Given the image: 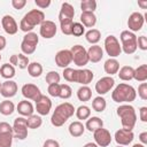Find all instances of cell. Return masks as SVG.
I'll return each mask as SVG.
<instances>
[{"label": "cell", "mask_w": 147, "mask_h": 147, "mask_svg": "<svg viewBox=\"0 0 147 147\" xmlns=\"http://www.w3.org/2000/svg\"><path fill=\"white\" fill-rule=\"evenodd\" d=\"M103 127V121L98 116H92L86 119L85 129H87L90 132H95L96 130Z\"/></svg>", "instance_id": "cb8c5ba5"}, {"label": "cell", "mask_w": 147, "mask_h": 147, "mask_svg": "<svg viewBox=\"0 0 147 147\" xmlns=\"http://www.w3.org/2000/svg\"><path fill=\"white\" fill-rule=\"evenodd\" d=\"M13 134L20 140H24L28 137V124L25 117H17L14 119L13 124Z\"/></svg>", "instance_id": "9c48e42d"}, {"label": "cell", "mask_w": 147, "mask_h": 147, "mask_svg": "<svg viewBox=\"0 0 147 147\" xmlns=\"http://www.w3.org/2000/svg\"><path fill=\"white\" fill-rule=\"evenodd\" d=\"M139 117H140V121L146 123L147 122V107H141L139 109Z\"/></svg>", "instance_id": "f5cc1de1"}, {"label": "cell", "mask_w": 147, "mask_h": 147, "mask_svg": "<svg viewBox=\"0 0 147 147\" xmlns=\"http://www.w3.org/2000/svg\"><path fill=\"white\" fill-rule=\"evenodd\" d=\"M72 24H74V21H64V22H61L60 23V26H61L62 33L65 34V36H70L71 34V30H72Z\"/></svg>", "instance_id": "ee69618b"}, {"label": "cell", "mask_w": 147, "mask_h": 147, "mask_svg": "<svg viewBox=\"0 0 147 147\" xmlns=\"http://www.w3.org/2000/svg\"><path fill=\"white\" fill-rule=\"evenodd\" d=\"M71 95H72V90H71V87H70L68 84H60V94H59V98L67 100V99H69Z\"/></svg>", "instance_id": "ab89813d"}, {"label": "cell", "mask_w": 147, "mask_h": 147, "mask_svg": "<svg viewBox=\"0 0 147 147\" xmlns=\"http://www.w3.org/2000/svg\"><path fill=\"white\" fill-rule=\"evenodd\" d=\"M70 52L72 55V62L77 67H84L90 62L88 56H87V49L84 46L75 45L70 48Z\"/></svg>", "instance_id": "52a82bcc"}, {"label": "cell", "mask_w": 147, "mask_h": 147, "mask_svg": "<svg viewBox=\"0 0 147 147\" xmlns=\"http://www.w3.org/2000/svg\"><path fill=\"white\" fill-rule=\"evenodd\" d=\"M77 98H78L79 101H83V102L90 101L91 98H92V90L87 85L80 86L77 91Z\"/></svg>", "instance_id": "4dcf8cb0"}, {"label": "cell", "mask_w": 147, "mask_h": 147, "mask_svg": "<svg viewBox=\"0 0 147 147\" xmlns=\"http://www.w3.org/2000/svg\"><path fill=\"white\" fill-rule=\"evenodd\" d=\"M145 23V18H144V15L139 11H134L132 13L130 16H129V20H127V28H129V31L131 32H137V31H140L142 25Z\"/></svg>", "instance_id": "7c38bea8"}, {"label": "cell", "mask_w": 147, "mask_h": 147, "mask_svg": "<svg viewBox=\"0 0 147 147\" xmlns=\"http://www.w3.org/2000/svg\"><path fill=\"white\" fill-rule=\"evenodd\" d=\"M116 113H117V116L121 118L123 129L132 131V129L137 123V114L133 106H131L130 103H123L117 107Z\"/></svg>", "instance_id": "277c9868"}, {"label": "cell", "mask_w": 147, "mask_h": 147, "mask_svg": "<svg viewBox=\"0 0 147 147\" xmlns=\"http://www.w3.org/2000/svg\"><path fill=\"white\" fill-rule=\"evenodd\" d=\"M119 39H121L122 52L130 55L137 51V48H138L137 47V36L133 32H131L129 30H124L121 32Z\"/></svg>", "instance_id": "5b68a950"}, {"label": "cell", "mask_w": 147, "mask_h": 147, "mask_svg": "<svg viewBox=\"0 0 147 147\" xmlns=\"http://www.w3.org/2000/svg\"><path fill=\"white\" fill-rule=\"evenodd\" d=\"M93 138H94L95 144L99 147H107L111 142L110 132L107 129H103V127H101V129L96 130L95 132H93Z\"/></svg>", "instance_id": "4fadbf2b"}, {"label": "cell", "mask_w": 147, "mask_h": 147, "mask_svg": "<svg viewBox=\"0 0 147 147\" xmlns=\"http://www.w3.org/2000/svg\"><path fill=\"white\" fill-rule=\"evenodd\" d=\"M75 110L76 109L74 105H71L70 102H63L59 105L53 111V115L51 117V123L56 127L62 126L75 114Z\"/></svg>", "instance_id": "7a4b0ae2"}, {"label": "cell", "mask_w": 147, "mask_h": 147, "mask_svg": "<svg viewBox=\"0 0 147 147\" xmlns=\"http://www.w3.org/2000/svg\"><path fill=\"white\" fill-rule=\"evenodd\" d=\"M34 3H36L37 7H39L41 9H45V8L51 6V0H34Z\"/></svg>", "instance_id": "816d5d0a"}, {"label": "cell", "mask_w": 147, "mask_h": 147, "mask_svg": "<svg viewBox=\"0 0 147 147\" xmlns=\"http://www.w3.org/2000/svg\"><path fill=\"white\" fill-rule=\"evenodd\" d=\"M80 8H82V11L94 13V10L96 9V1L95 0H83L80 2Z\"/></svg>", "instance_id": "74e56055"}, {"label": "cell", "mask_w": 147, "mask_h": 147, "mask_svg": "<svg viewBox=\"0 0 147 147\" xmlns=\"http://www.w3.org/2000/svg\"><path fill=\"white\" fill-rule=\"evenodd\" d=\"M15 68L10 63H5L0 67V76L6 78L7 80H10L15 76Z\"/></svg>", "instance_id": "f1b7e54d"}, {"label": "cell", "mask_w": 147, "mask_h": 147, "mask_svg": "<svg viewBox=\"0 0 147 147\" xmlns=\"http://www.w3.org/2000/svg\"><path fill=\"white\" fill-rule=\"evenodd\" d=\"M45 21V14L40 9H32L28 11L20 22V29L28 33L32 32L36 25H40Z\"/></svg>", "instance_id": "3957f363"}, {"label": "cell", "mask_w": 147, "mask_h": 147, "mask_svg": "<svg viewBox=\"0 0 147 147\" xmlns=\"http://www.w3.org/2000/svg\"><path fill=\"white\" fill-rule=\"evenodd\" d=\"M28 72L31 77L37 78L42 74V65L39 62H31L28 65Z\"/></svg>", "instance_id": "836d02e7"}, {"label": "cell", "mask_w": 147, "mask_h": 147, "mask_svg": "<svg viewBox=\"0 0 147 147\" xmlns=\"http://www.w3.org/2000/svg\"><path fill=\"white\" fill-rule=\"evenodd\" d=\"M14 111H15V105L13 103V101L3 100L0 102V114H2L3 116H9Z\"/></svg>", "instance_id": "d6a6232c"}, {"label": "cell", "mask_w": 147, "mask_h": 147, "mask_svg": "<svg viewBox=\"0 0 147 147\" xmlns=\"http://www.w3.org/2000/svg\"><path fill=\"white\" fill-rule=\"evenodd\" d=\"M72 62V55L70 49H61L55 55V63L57 67L65 69L69 67V64Z\"/></svg>", "instance_id": "2e32d148"}, {"label": "cell", "mask_w": 147, "mask_h": 147, "mask_svg": "<svg viewBox=\"0 0 147 147\" xmlns=\"http://www.w3.org/2000/svg\"><path fill=\"white\" fill-rule=\"evenodd\" d=\"M75 16V9L69 2H63L61 5V9L59 13V21L64 22V21H72Z\"/></svg>", "instance_id": "ffe728a7"}, {"label": "cell", "mask_w": 147, "mask_h": 147, "mask_svg": "<svg viewBox=\"0 0 147 147\" xmlns=\"http://www.w3.org/2000/svg\"><path fill=\"white\" fill-rule=\"evenodd\" d=\"M13 133V126L7 122H0V134Z\"/></svg>", "instance_id": "c3c4849f"}, {"label": "cell", "mask_w": 147, "mask_h": 147, "mask_svg": "<svg viewBox=\"0 0 147 147\" xmlns=\"http://www.w3.org/2000/svg\"><path fill=\"white\" fill-rule=\"evenodd\" d=\"M83 147H99L95 142H87V144H85Z\"/></svg>", "instance_id": "680465c9"}, {"label": "cell", "mask_w": 147, "mask_h": 147, "mask_svg": "<svg viewBox=\"0 0 147 147\" xmlns=\"http://www.w3.org/2000/svg\"><path fill=\"white\" fill-rule=\"evenodd\" d=\"M45 79H46V83L48 85H52V84H59L61 77H60L59 72H56V71H49V72L46 74V78Z\"/></svg>", "instance_id": "60d3db41"}, {"label": "cell", "mask_w": 147, "mask_h": 147, "mask_svg": "<svg viewBox=\"0 0 147 147\" xmlns=\"http://www.w3.org/2000/svg\"><path fill=\"white\" fill-rule=\"evenodd\" d=\"M17 57H18V68L20 69H25L28 68V65L30 64V61H29V57L24 54H17Z\"/></svg>", "instance_id": "f6af8a7d"}, {"label": "cell", "mask_w": 147, "mask_h": 147, "mask_svg": "<svg viewBox=\"0 0 147 147\" xmlns=\"http://www.w3.org/2000/svg\"><path fill=\"white\" fill-rule=\"evenodd\" d=\"M26 124H28V129H38V127H40L41 124H42L41 116L32 114L31 116L26 117Z\"/></svg>", "instance_id": "d590c367"}, {"label": "cell", "mask_w": 147, "mask_h": 147, "mask_svg": "<svg viewBox=\"0 0 147 147\" xmlns=\"http://www.w3.org/2000/svg\"><path fill=\"white\" fill-rule=\"evenodd\" d=\"M38 42H39V37L37 36V33H34V32H28L23 37V40L21 42L22 54L30 55V54L34 53Z\"/></svg>", "instance_id": "8992f818"}, {"label": "cell", "mask_w": 147, "mask_h": 147, "mask_svg": "<svg viewBox=\"0 0 147 147\" xmlns=\"http://www.w3.org/2000/svg\"><path fill=\"white\" fill-rule=\"evenodd\" d=\"M26 5V0H11V6L15 9H23Z\"/></svg>", "instance_id": "f907efd6"}, {"label": "cell", "mask_w": 147, "mask_h": 147, "mask_svg": "<svg viewBox=\"0 0 147 147\" xmlns=\"http://www.w3.org/2000/svg\"><path fill=\"white\" fill-rule=\"evenodd\" d=\"M87 56H88V61L92 63H98L102 60L103 57V49L101 48V46L99 45H92L88 49H87Z\"/></svg>", "instance_id": "44dd1931"}, {"label": "cell", "mask_w": 147, "mask_h": 147, "mask_svg": "<svg viewBox=\"0 0 147 147\" xmlns=\"http://www.w3.org/2000/svg\"><path fill=\"white\" fill-rule=\"evenodd\" d=\"M138 95L141 100H147V83H141L138 86Z\"/></svg>", "instance_id": "7dc6e473"}, {"label": "cell", "mask_w": 147, "mask_h": 147, "mask_svg": "<svg viewBox=\"0 0 147 147\" xmlns=\"http://www.w3.org/2000/svg\"><path fill=\"white\" fill-rule=\"evenodd\" d=\"M0 61H1V55H0Z\"/></svg>", "instance_id": "e7e4bbea"}, {"label": "cell", "mask_w": 147, "mask_h": 147, "mask_svg": "<svg viewBox=\"0 0 147 147\" xmlns=\"http://www.w3.org/2000/svg\"><path fill=\"white\" fill-rule=\"evenodd\" d=\"M57 28L56 24L53 21L49 20H45L41 24H40V29H39V33L42 38L45 39H51L56 34Z\"/></svg>", "instance_id": "9a60e30c"}, {"label": "cell", "mask_w": 147, "mask_h": 147, "mask_svg": "<svg viewBox=\"0 0 147 147\" xmlns=\"http://www.w3.org/2000/svg\"><path fill=\"white\" fill-rule=\"evenodd\" d=\"M17 93V84L16 82L14 80H6L1 84V87H0V94L3 96V98H13L15 96Z\"/></svg>", "instance_id": "e0dca14e"}, {"label": "cell", "mask_w": 147, "mask_h": 147, "mask_svg": "<svg viewBox=\"0 0 147 147\" xmlns=\"http://www.w3.org/2000/svg\"><path fill=\"white\" fill-rule=\"evenodd\" d=\"M85 38L86 41L90 42L91 45H96L101 39V32L98 29H91L85 33Z\"/></svg>", "instance_id": "1f68e13d"}, {"label": "cell", "mask_w": 147, "mask_h": 147, "mask_svg": "<svg viewBox=\"0 0 147 147\" xmlns=\"http://www.w3.org/2000/svg\"><path fill=\"white\" fill-rule=\"evenodd\" d=\"M137 47L141 51H147V38L145 36L137 37Z\"/></svg>", "instance_id": "681fc988"}, {"label": "cell", "mask_w": 147, "mask_h": 147, "mask_svg": "<svg viewBox=\"0 0 147 147\" xmlns=\"http://www.w3.org/2000/svg\"><path fill=\"white\" fill-rule=\"evenodd\" d=\"M114 85H115V79L111 76H105L95 83V92L99 95H103L108 93L114 87Z\"/></svg>", "instance_id": "8fae6325"}, {"label": "cell", "mask_w": 147, "mask_h": 147, "mask_svg": "<svg viewBox=\"0 0 147 147\" xmlns=\"http://www.w3.org/2000/svg\"><path fill=\"white\" fill-rule=\"evenodd\" d=\"M42 147H60V144H59L57 140H54V139H47V140L44 142Z\"/></svg>", "instance_id": "db71d44e"}, {"label": "cell", "mask_w": 147, "mask_h": 147, "mask_svg": "<svg viewBox=\"0 0 147 147\" xmlns=\"http://www.w3.org/2000/svg\"><path fill=\"white\" fill-rule=\"evenodd\" d=\"M13 138H14L13 133L0 134V147H11Z\"/></svg>", "instance_id": "b9f144b4"}, {"label": "cell", "mask_w": 147, "mask_h": 147, "mask_svg": "<svg viewBox=\"0 0 147 147\" xmlns=\"http://www.w3.org/2000/svg\"><path fill=\"white\" fill-rule=\"evenodd\" d=\"M16 109H17V113H18L20 115H22L23 117H29V116H31V115L33 114V111H34V108H33L32 103H31L30 101H28L26 99L20 101L18 105H17V107H16Z\"/></svg>", "instance_id": "603a6c76"}, {"label": "cell", "mask_w": 147, "mask_h": 147, "mask_svg": "<svg viewBox=\"0 0 147 147\" xmlns=\"http://www.w3.org/2000/svg\"><path fill=\"white\" fill-rule=\"evenodd\" d=\"M6 44H7V40H6V38H5L3 36H1V34H0V51L5 49V47H6Z\"/></svg>", "instance_id": "6f0895ef"}, {"label": "cell", "mask_w": 147, "mask_h": 147, "mask_svg": "<svg viewBox=\"0 0 147 147\" xmlns=\"http://www.w3.org/2000/svg\"><path fill=\"white\" fill-rule=\"evenodd\" d=\"M138 5H139L141 8H147V1H144V2L139 1V2H138Z\"/></svg>", "instance_id": "91938a15"}, {"label": "cell", "mask_w": 147, "mask_h": 147, "mask_svg": "<svg viewBox=\"0 0 147 147\" xmlns=\"http://www.w3.org/2000/svg\"><path fill=\"white\" fill-rule=\"evenodd\" d=\"M80 23L84 28H93L96 23V16L94 13L91 11H82L80 15Z\"/></svg>", "instance_id": "d4e9b609"}, {"label": "cell", "mask_w": 147, "mask_h": 147, "mask_svg": "<svg viewBox=\"0 0 147 147\" xmlns=\"http://www.w3.org/2000/svg\"><path fill=\"white\" fill-rule=\"evenodd\" d=\"M115 141L117 142V145L119 146H127L130 145L133 139H134V134L132 131L130 130H125V129H119L115 132Z\"/></svg>", "instance_id": "5bb4252c"}, {"label": "cell", "mask_w": 147, "mask_h": 147, "mask_svg": "<svg viewBox=\"0 0 147 147\" xmlns=\"http://www.w3.org/2000/svg\"><path fill=\"white\" fill-rule=\"evenodd\" d=\"M133 79H136L137 82H141V83L147 80V64H141L134 69Z\"/></svg>", "instance_id": "f546056e"}, {"label": "cell", "mask_w": 147, "mask_h": 147, "mask_svg": "<svg viewBox=\"0 0 147 147\" xmlns=\"http://www.w3.org/2000/svg\"><path fill=\"white\" fill-rule=\"evenodd\" d=\"M132 147H145V145H142V144H134Z\"/></svg>", "instance_id": "94428289"}, {"label": "cell", "mask_w": 147, "mask_h": 147, "mask_svg": "<svg viewBox=\"0 0 147 147\" xmlns=\"http://www.w3.org/2000/svg\"><path fill=\"white\" fill-rule=\"evenodd\" d=\"M93 72L90 69H77L76 75V83L82 85H87L93 80Z\"/></svg>", "instance_id": "7402d4cb"}, {"label": "cell", "mask_w": 147, "mask_h": 147, "mask_svg": "<svg viewBox=\"0 0 147 147\" xmlns=\"http://www.w3.org/2000/svg\"><path fill=\"white\" fill-rule=\"evenodd\" d=\"M103 69H105L106 74H108V76H113V75H115V74L118 72V70H119V62H118L116 59L109 57V59L105 62Z\"/></svg>", "instance_id": "484cf974"}, {"label": "cell", "mask_w": 147, "mask_h": 147, "mask_svg": "<svg viewBox=\"0 0 147 147\" xmlns=\"http://www.w3.org/2000/svg\"><path fill=\"white\" fill-rule=\"evenodd\" d=\"M9 63H10L11 65H18V57H17V54H14V55L10 56Z\"/></svg>", "instance_id": "9f6ffc18"}, {"label": "cell", "mask_w": 147, "mask_h": 147, "mask_svg": "<svg viewBox=\"0 0 147 147\" xmlns=\"http://www.w3.org/2000/svg\"><path fill=\"white\" fill-rule=\"evenodd\" d=\"M52 109V101L48 96L46 95H41V98L36 102V110L38 113V115L40 116H46L47 114H49Z\"/></svg>", "instance_id": "d6986e66"}, {"label": "cell", "mask_w": 147, "mask_h": 147, "mask_svg": "<svg viewBox=\"0 0 147 147\" xmlns=\"http://www.w3.org/2000/svg\"><path fill=\"white\" fill-rule=\"evenodd\" d=\"M85 33V28L80 22H74L72 24V30H71V34L75 37H80Z\"/></svg>", "instance_id": "7bdbcfd3"}, {"label": "cell", "mask_w": 147, "mask_h": 147, "mask_svg": "<svg viewBox=\"0 0 147 147\" xmlns=\"http://www.w3.org/2000/svg\"><path fill=\"white\" fill-rule=\"evenodd\" d=\"M68 130H69V133H70L71 137L78 138V137H80V136L84 134L85 125H84L82 122H79V121H75V122H72V123L69 125V129H68Z\"/></svg>", "instance_id": "4316f807"}, {"label": "cell", "mask_w": 147, "mask_h": 147, "mask_svg": "<svg viewBox=\"0 0 147 147\" xmlns=\"http://www.w3.org/2000/svg\"><path fill=\"white\" fill-rule=\"evenodd\" d=\"M76 75H77V69H72V68H69V67L63 69V78L67 82L76 83Z\"/></svg>", "instance_id": "f35d334b"}, {"label": "cell", "mask_w": 147, "mask_h": 147, "mask_svg": "<svg viewBox=\"0 0 147 147\" xmlns=\"http://www.w3.org/2000/svg\"><path fill=\"white\" fill-rule=\"evenodd\" d=\"M137 98V91L132 85H129L126 83L118 84L115 90L111 93L113 101L117 103H130L134 101Z\"/></svg>", "instance_id": "6da1fadb"}, {"label": "cell", "mask_w": 147, "mask_h": 147, "mask_svg": "<svg viewBox=\"0 0 147 147\" xmlns=\"http://www.w3.org/2000/svg\"><path fill=\"white\" fill-rule=\"evenodd\" d=\"M1 26L8 34H15L18 31V25L15 21V18L10 15H5L1 18Z\"/></svg>", "instance_id": "ac0fdd59"}, {"label": "cell", "mask_w": 147, "mask_h": 147, "mask_svg": "<svg viewBox=\"0 0 147 147\" xmlns=\"http://www.w3.org/2000/svg\"><path fill=\"white\" fill-rule=\"evenodd\" d=\"M48 94L51 96H54V98H59V94H60V84H52V85H48Z\"/></svg>", "instance_id": "bcb514c9"}, {"label": "cell", "mask_w": 147, "mask_h": 147, "mask_svg": "<svg viewBox=\"0 0 147 147\" xmlns=\"http://www.w3.org/2000/svg\"><path fill=\"white\" fill-rule=\"evenodd\" d=\"M75 114H76V116H77L78 119L85 121V119L90 118V116H91V110H90V108H88L87 106L82 105V106H79V107L75 110Z\"/></svg>", "instance_id": "8d00e7d4"}, {"label": "cell", "mask_w": 147, "mask_h": 147, "mask_svg": "<svg viewBox=\"0 0 147 147\" xmlns=\"http://www.w3.org/2000/svg\"><path fill=\"white\" fill-rule=\"evenodd\" d=\"M1 84H2V83H1V82H0V87H1Z\"/></svg>", "instance_id": "be15d7a7"}, {"label": "cell", "mask_w": 147, "mask_h": 147, "mask_svg": "<svg viewBox=\"0 0 147 147\" xmlns=\"http://www.w3.org/2000/svg\"><path fill=\"white\" fill-rule=\"evenodd\" d=\"M139 140H140V142L142 144V145H146L147 144V132L145 131V132H141L140 134H139Z\"/></svg>", "instance_id": "11a10c76"}, {"label": "cell", "mask_w": 147, "mask_h": 147, "mask_svg": "<svg viewBox=\"0 0 147 147\" xmlns=\"http://www.w3.org/2000/svg\"><path fill=\"white\" fill-rule=\"evenodd\" d=\"M116 147H125V146H119V145H118V146H116Z\"/></svg>", "instance_id": "6125c7cd"}, {"label": "cell", "mask_w": 147, "mask_h": 147, "mask_svg": "<svg viewBox=\"0 0 147 147\" xmlns=\"http://www.w3.org/2000/svg\"><path fill=\"white\" fill-rule=\"evenodd\" d=\"M106 107H107V102H106V99L103 96L99 95V96H95L93 99V101H92V108L95 111L102 113L106 109Z\"/></svg>", "instance_id": "e575fe53"}, {"label": "cell", "mask_w": 147, "mask_h": 147, "mask_svg": "<svg viewBox=\"0 0 147 147\" xmlns=\"http://www.w3.org/2000/svg\"><path fill=\"white\" fill-rule=\"evenodd\" d=\"M23 96L26 99V100H32L34 102H37L40 98H41V92H40V88L34 85V84H31V83H28V84H24L22 86V90H21Z\"/></svg>", "instance_id": "30bf717a"}, {"label": "cell", "mask_w": 147, "mask_h": 147, "mask_svg": "<svg viewBox=\"0 0 147 147\" xmlns=\"http://www.w3.org/2000/svg\"><path fill=\"white\" fill-rule=\"evenodd\" d=\"M105 49H106V53L111 59H115V57L119 56L121 53H122L121 44H119L118 39L113 34L106 37V39H105Z\"/></svg>", "instance_id": "ba28073f"}, {"label": "cell", "mask_w": 147, "mask_h": 147, "mask_svg": "<svg viewBox=\"0 0 147 147\" xmlns=\"http://www.w3.org/2000/svg\"><path fill=\"white\" fill-rule=\"evenodd\" d=\"M133 72H134V69L131 65H124L118 70L117 75H118L119 79H122L124 82H130L133 79Z\"/></svg>", "instance_id": "83f0119b"}]
</instances>
